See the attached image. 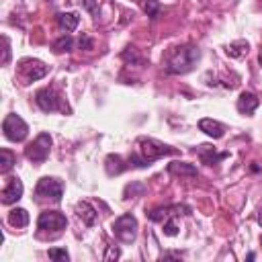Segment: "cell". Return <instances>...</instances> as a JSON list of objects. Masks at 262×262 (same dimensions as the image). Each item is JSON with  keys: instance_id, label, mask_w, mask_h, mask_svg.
<instances>
[{"instance_id": "cell-2", "label": "cell", "mask_w": 262, "mask_h": 262, "mask_svg": "<svg viewBox=\"0 0 262 262\" xmlns=\"http://www.w3.org/2000/svg\"><path fill=\"white\" fill-rule=\"evenodd\" d=\"M168 154H176V149L166 145V143H160L151 137H139L137 139V149H135V154H131L129 164H133L137 168H143V166H149L154 160H158L162 156H168Z\"/></svg>"}, {"instance_id": "cell-11", "label": "cell", "mask_w": 262, "mask_h": 262, "mask_svg": "<svg viewBox=\"0 0 262 262\" xmlns=\"http://www.w3.org/2000/svg\"><path fill=\"white\" fill-rule=\"evenodd\" d=\"M2 203L4 205H12V203H16L20 196H23V182H20V178L18 176H12V178H8V182H6V186L2 188Z\"/></svg>"}, {"instance_id": "cell-22", "label": "cell", "mask_w": 262, "mask_h": 262, "mask_svg": "<svg viewBox=\"0 0 262 262\" xmlns=\"http://www.w3.org/2000/svg\"><path fill=\"white\" fill-rule=\"evenodd\" d=\"M74 47V39L66 33V35H61V37H57L55 39V43H53V51L55 53H63V51H70Z\"/></svg>"}, {"instance_id": "cell-6", "label": "cell", "mask_w": 262, "mask_h": 262, "mask_svg": "<svg viewBox=\"0 0 262 262\" xmlns=\"http://www.w3.org/2000/svg\"><path fill=\"white\" fill-rule=\"evenodd\" d=\"M2 131L6 139L10 141H23L29 133V125L18 117V115H6L2 121Z\"/></svg>"}, {"instance_id": "cell-20", "label": "cell", "mask_w": 262, "mask_h": 262, "mask_svg": "<svg viewBox=\"0 0 262 262\" xmlns=\"http://www.w3.org/2000/svg\"><path fill=\"white\" fill-rule=\"evenodd\" d=\"M8 223L12 227H27L29 225V213H27V209H20V207L12 209L8 213Z\"/></svg>"}, {"instance_id": "cell-15", "label": "cell", "mask_w": 262, "mask_h": 262, "mask_svg": "<svg viewBox=\"0 0 262 262\" xmlns=\"http://www.w3.org/2000/svg\"><path fill=\"white\" fill-rule=\"evenodd\" d=\"M258 104H260V100L252 92H242L239 98H237V111L244 113V115H252L258 108Z\"/></svg>"}, {"instance_id": "cell-14", "label": "cell", "mask_w": 262, "mask_h": 262, "mask_svg": "<svg viewBox=\"0 0 262 262\" xmlns=\"http://www.w3.org/2000/svg\"><path fill=\"white\" fill-rule=\"evenodd\" d=\"M199 129H201L203 133H207L209 137H213V139H221V137H223V133H225L223 125H221L219 121L209 119V117H205V119H201V121H199Z\"/></svg>"}, {"instance_id": "cell-31", "label": "cell", "mask_w": 262, "mask_h": 262, "mask_svg": "<svg viewBox=\"0 0 262 262\" xmlns=\"http://www.w3.org/2000/svg\"><path fill=\"white\" fill-rule=\"evenodd\" d=\"M258 223H260V225H262V209H260V211H258Z\"/></svg>"}, {"instance_id": "cell-10", "label": "cell", "mask_w": 262, "mask_h": 262, "mask_svg": "<svg viewBox=\"0 0 262 262\" xmlns=\"http://www.w3.org/2000/svg\"><path fill=\"white\" fill-rule=\"evenodd\" d=\"M190 209L184 207V205H172V207H158V209H151L149 211V219L156 221V223H162L166 221L168 217H176V215H188Z\"/></svg>"}, {"instance_id": "cell-16", "label": "cell", "mask_w": 262, "mask_h": 262, "mask_svg": "<svg viewBox=\"0 0 262 262\" xmlns=\"http://www.w3.org/2000/svg\"><path fill=\"white\" fill-rule=\"evenodd\" d=\"M57 23H59V27H61L63 31L72 33V31L78 29L80 16H78V12H59V14H57Z\"/></svg>"}, {"instance_id": "cell-8", "label": "cell", "mask_w": 262, "mask_h": 262, "mask_svg": "<svg viewBox=\"0 0 262 262\" xmlns=\"http://www.w3.org/2000/svg\"><path fill=\"white\" fill-rule=\"evenodd\" d=\"M45 74H47V66L43 61H39V59H23L18 63V76H20L23 84L41 80Z\"/></svg>"}, {"instance_id": "cell-21", "label": "cell", "mask_w": 262, "mask_h": 262, "mask_svg": "<svg viewBox=\"0 0 262 262\" xmlns=\"http://www.w3.org/2000/svg\"><path fill=\"white\" fill-rule=\"evenodd\" d=\"M14 162H16V158L10 149H0V172L2 174H6L14 166Z\"/></svg>"}, {"instance_id": "cell-24", "label": "cell", "mask_w": 262, "mask_h": 262, "mask_svg": "<svg viewBox=\"0 0 262 262\" xmlns=\"http://www.w3.org/2000/svg\"><path fill=\"white\" fill-rule=\"evenodd\" d=\"M47 256H49L51 260H55V262H68V260H70V254H68L63 248H49Z\"/></svg>"}, {"instance_id": "cell-17", "label": "cell", "mask_w": 262, "mask_h": 262, "mask_svg": "<svg viewBox=\"0 0 262 262\" xmlns=\"http://www.w3.org/2000/svg\"><path fill=\"white\" fill-rule=\"evenodd\" d=\"M248 51H250V43L244 41V39H237V41L229 43L227 49H225V53H227L229 57H233V59H242V57H246Z\"/></svg>"}, {"instance_id": "cell-27", "label": "cell", "mask_w": 262, "mask_h": 262, "mask_svg": "<svg viewBox=\"0 0 262 262\" xmlns=\"http://www.w3.org/2000/svg\"><path fill=\"white\" fill-rule=\"evenodd\" d=\"M119 256H121V250L115 248V246H108V248H106V254L102 256V260H104V262H111V260H117Z\"/></svg>"}, {"instance_id": "cell-4", "label": "cell", "mask_w": 262, "mask_h": 262, "mask_svg": "<svg viewBox=\"0 0 262 262\" xmlns=\"http://www.w3.org/2000/svg\"><path fill=\"white\" fill-rule=\"evenodd\" d=\"M51 151V135L49 133H39L27 147H25V156L27 160H31L33 164H41L47 160Z\"/></svg>"}, {"instance_id": "cell-30", "label": "cell", "mask_w": 262, "mask_h": 262, "mask_svg": "<svg viewBox=\"0 0 262 262\" xmlns=\"http://www.w3.org/2000/svg\"><path fill=\"white\" fill-rule=\"evenodd\" d=\"M84 8H86L88 12H92V14H96V10H98V2H96V0H84Z\"/></svg>"}, {"instance_id": "cell-5", "label": "cell", "mask_w": 262, "mask_h": 262, "mask_svg": "<svg viewBox=\"0 0 262 262\" xmlns=\"http://www.w3.org/2000/svg\"><path fill=\"white\" fill-rule=\"evenodd\" d=\"M113 233L123 244L135 242V237H137V219L131 213H125V215L117 217L115 223H113Z\"/></svg>"}, {"instance_id": "cell-32", "label": "cell", "mask_w": 262, "mask_h": 262, "mask_svg": "<svg viewBox=\"0 0 262 262\" xmlns=\"http://www.w3.org/2000/svg\"><path fill=\"white\" fill-rule=\"evenodd\" d=\"M260 66H262V55H260Z\"/></svg>"}, {"instance_id": "cell-3", "label": "cell", "mask_w": 262, "mask_h": 262, "mask_svg": "<svg viewBox=\"0 0 262 262\" xmlns=\"http://www.w3.org/2000/svg\"><path fill=\"white\" fill-rule=\"evenodd\" d=\"M35 102H37V106H39L43 113H53V111L68 113V115L72 113V108H70L68 102L63 100V96H61L53 86H45V88L37 90Z\"/></svg>"}, {"instance_id": "cell-25", "label": "cell", "mask_w": 262, "mask_h": 262, "mask_svg": "<svg viewBox=\"0 0 262 262\" xmlns=\"http://www.w3.org/2000/svg\"><path fill=\"white\" fill-rule=\"evenodd\" d=\"M164 233L166 235H176L178 233V225H176V219L174 217H168L164 221Z\"/></svg>"}, {"instance_id": "cell-26", "label": "cell", "mask_w": 262, "mask_h": 262, "mask_svg": "<svg viewBox=\"0 0 262 262\" xmlns=\"http://www.w3.org/2000/svg\"><path fill=\"white\" fill-rule=\"evenodd\" d=\"M158 12H160V4H158V0H147V4H145V14H147L149 18H156Z\"/></svg>"}, {"instance_id": "cell-7", "label": "cell", "mask_w": 262, "mask_h": 262, "mask_svg": "<svg viewBox=\"0 0 262 262\" xmlns=\"http://www.w3.org/2000/svg\"><path fill=\"white\" fill-rule=\"evenodd\" d=\"M66 225H68V219L59 211H43L39 215V219H37L39 231H47V233L49 231L51 233H59L61 229H66Z\"/></svg>"}, {"instance_id": "cell-23", "label": "cell", "mask_w": 262, "mask_h": 262, "mask_svg": "<svg viewBox=\"0 0 262 262\" xmlns=\"http://www.w3.org/2000/svg\"><path fill=\"white\" fill-rule=\"evenodd\" d=\"M121 57H123L127 63H131V66H139V63H143V57L139 55V51H137L135 47H127V49L121 53Z\"/></svg>"}, {"instance_id": "cell-18", "label": "cell", "mask_w": 262, "mask_h": 262, "mask_svg": "<svg viewBox=\"0 0 262 262\" xmlns=\"http://www.w3.org/2000/svg\"><path fill=\"white\" fill-rule=\"evenodd\" d=\"M104 168H106V174L117 176V174H121L127 166L123 164V158H121L119 154H111V156H106V160H104Z\"/></svg>"}, {"instance_id": "cell-33", "label": "cell", "mask_w": 262, "mask_h": 262, "mask_svg": "<svg viewBox=\"0 0 262 262\" xmlns=\"http://www.w3.org/2000/svg\"><path fill=\"white\" fill-rule=\"evenodd\" d=\"M260 244H262V239H260Z\"/></svg>"}, {"instance_id": "cell-28", "label": "cell", "mask_w": 262, "mask_h": 262, "mask_svg": "<svg viewBox=\"0 0 262 262\" xmlns=\"http://www.w3.org/2000/svg\"><path fill=\"white\" fill-rule=\"evenodd\" d=\"M2 43H4V55H2V63H8V57H10V43H8V37H2Z\"/></svg>"}, {"instance_id": "cell-19", "label": "cell", "mask_w": 262, "mask_h": 262, "mask_svg": "<svg viewBox=\"0 0 262 262\" xmlns=\"http://www.w3.org/2000/svg\"><path fill=\"white\" fill-rule=\"evenodd\" d=\"M168 172L174 174V176H196V168L192 164H186V162H172L168 166Z\"/></svg>"}, {"instance_id": "cell-12", "label": "cell", "mask_w": 262, "mask_h": 262, "mask_svg": "<svg viewBox=\"0 0 262 262\" xmlns=\"http://www.w3.org/2000/svg\"><path fill=\"white\" fill-rule=\"evenodd\" d=\"M196 156H199V160H201L203 164L213 166V164H219L221 160H225V158H227V151H217L213 145L203 143V145L196 147Z\"/></svg>"}, {"instance_id": "cell-13", "label": "cell", "mask_w": 262, "mask_h": 262, "mask_svg": "<svg viewBox=\"0 0 262 262\" xmlns=\"http://www.w3.org/2000/svg\"><path fill=\"white\" fill-rule=\"evenodd\" d=\"M76 215H78L88 227H92V225L96 223V219H98L96 209H94L88 201H80V203H76Z\"/></svg>"}, {"instance_id": "cell-1", "label": "cell", "mask_w": 262, "mask_h": 262, "mask_svg": "<svg viewBox=\"0 0 262 262\" xmlns=\"http://www.w3.org/2000/svg\"><path fill=\"white\" fill-rule=\"evenodd\" d=\"M201 59V51L199 47L184 43V45H176L170 47L166 57H164V70L170 76H178V74H186L194 68V63Z\"/></svg>"}, {"instance_id": "cell-9", "label": "cell", "mask_w": 262, "mask_h": 262, "mask_svg": "<svg viewBox=\"0 0 262 262\" xmlns=\"http://www.w3.org/2000/svg\"><path fill=\"white\" fill-rule=\"evenodd\" d=\"M35 194H37L39 199H51V201L59 203V201H61V194H63V184H61L57 178L45 176V178H41V180L37 182Z\"/></svg>"}, {"instance_id": "cell-29", "label": "cell", "mask_w": 262, "mask_h": 262, "mask_svg": "<svg viewBox=\"0 0 262 262\" xmlns=\"http://www.w3.org/2000/svg\"><path fill=\"white\" fill-rule=\"evenodd\" d=\"M78 45H80L82 49H92V39L86 37V35H82V37L78 39Z\"/></svg>"}]
</instances>
